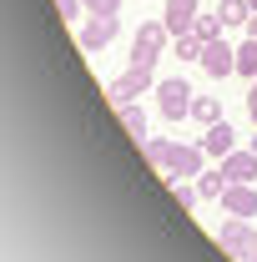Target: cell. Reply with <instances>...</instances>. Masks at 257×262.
<instances>
[{"instance_id": "6da1fadb", "label": "cell", "mask_w": 257, "mask_h": 262, "mask_svg": "<svg viewBox=\"0 0 257 262\" xmlns=\"http://www.w3.org/2000/svg\"><path fill=\"white\" fill-rule=\"evenodd\" d=\"M217 247H222V257L247 262V257L257 252V227H252V217H227L222 227H217Z\"/></svg>"}, {"instance_id": "7a4b0ae2", "label": "cell", "mask_w": 257, "mask_h": 262, "mask_svg": "<svg viewBox=\"0 0 257 262\" xmlns=\"http://www.w3.org/2000/svg\"><path fill=\"white\" fill-rule=\"evenodd\" d=\"M166 46H172L166 20H141V31H136V40H131V66H157Z\"/></svg>"}, {"instance_id": "3957f363", "label": "cell", "mask_w": 257, "mask_h": 262, "mask_svg": "<svg viewBox=\"0 0 257 262\" xmlns=\"http://www.w3.org/2000/svg\"><path fill=\"white\" fill-rule=\"evenodd\" d=\"M146 91H157V71H152V66H131L126 76H116V81L106 86L111 106H131V101H141Z\"/></svg>"}, {"instance_id": "277c9868", "label": "cell", "mask_w": 257, "mask_h": 262, "mask_svg": "<svg viewBox=\"0 0 257 262\" xmlns=\"http://www.w3.org/2000/svg\"><path fill=\"white\" fill-rule=\"evenodd\" d=\"M192 101H197V91L187 86V76H166V81H157V106H161L166 121L192 116Z\"/></svg>"}, {"instance_id": "5b68a950", "label": "cell", "mask_w": 257, "mask_h": 262, "mask_svg": "<svg viewBox=\"0 0 257 262\" xmlns=\"http://www.w3.org/2000/svg\"><path fill=\"white\" fill-rule=\"evenodd\" d=\"M116 31H121V20H116V15H91V20L81 26L76 40H81V51H86V56H101V51L116 40Z\"/></svg>"}, {"instance_id": "8992f818", "label": "cell", "mask_w": 257, "mask_h": 262, "mask_svg": "<svg viewBox=\"0 0 257 262\" xmlns=\"http://www.w3.org/2000/svg\"><path fill=\"white\" fill-rule=\"evenodd\" d=\"M202 71H207V76H217V81H227V76H232V71H237V51H232V46H227L222 35H217V40H207V46H202Z\"/></svg>"}, {"instance_id": "52a82bcc", "label": "cell", "mask_w": 257, "mask_h": 262, "mask_svg": "<svg viewBox=\"0 0 257 262\" xmlns=\"http://www.w3.org/2000/svg\"><path fill=\"white\" fill-rule=\"evenodd\" d=\"M202 157H207L202 141H197V146H182V141H177V146H172V162H166V182H172V177H182V182L202 177Z\"/></svg>"}, {"instance_id": "ba28073f", "label": "cell", "mask_w": 257, "mask_h": 262, "mask_svg": "<svg viewBox=\"0 0 257 262\" xmlns=\"http://www.w3.org/2000/svg\"><path fill=\"white\" fill-rule=\"evenodd\" d=\"M222 212H227V217H257V187H252V182H227Z\"/></svg>"}, {"instance_id": "9c48e42d", "label": "cell", "mask_w": 257, "mask_h": 262, "mask_svg": "<svg viewBox=\"0 0 257 262\" xmlns=\"http://www.w3.org/2000/svg\"><path fill=\"white\" fill-rule=\"evenodd\" d=\"M197 15H202V10H197V0H166V10H161V20H166L172 40L192 31V26H197Z\"/></svg>"}, {"instance_id": "30bf717a", "label": "cell", "mask_w": 257, "mask_h": 262, "mask_svg": "<svg viewBox=\"0 0 257 262\" xmlns=\"http://www.w3.org/2000/svg\"><path fill=\"white\" fill-rule=\"evenodd\" d=\"M202 151H207V157H227V151H237V131L227 126V116L202 131Z\"/></svg>"}, {"instance_id": "8fae6325", "label": "cell", "mask_w": 257, "mask_h": 262, "mask_svg": "<svg viewBox=\"0 0 257 262\" xmlns=\"http://www.w3.org/2000/svg\"><path fill=\"white\" fill-rule=\"evenodd\" d=\"M222 171H227V182H257V151L252 146H247V151H227Z\"/></svg>"}, {"instance_id": "7c38bea8", "label": "cell", "mask_w": 257, "mask_h": 262, "mask_svg": "<svg viewBox=\"0 0 257 262\" xmlns=\"http://www.w3.org/2000/svg\"><path fill=\"white\" fill-rule=\"evenodd\" d=\"M197 192H202V202H222L227 171H222V166H217V171H202V177H197Z\"/></svg>"}, {"instance_id": "4fadbf2b", "label": "cell", "mask_w": 257, "mask_h": 262, "mask_svg": "<svg viewBox=\"0 0 257 262\" xmlns=\"http://www.w3.org/2000/svg\"><path fill=\"white\" fill-rule=\"evenodd\" d=\"M172 146H177V141H166V136H146V141H141V157H146L152 166H161V171H166V162H172Z\"/></svg>"}, {"instance_id": "5bb4252c", "label": "cell", "mask_w": 257, "mask_h": 262, "mask_svg": "<svg viewBox=\"0 0 257 262\" xmlns=\"http://www.w3.org/2000/svg\"><path fill=\"white\" fill-rule=\"evenodd\" d=\"M116 116H121V126H126V136H136V141H146V111L131 101V106H116Z\"/></svg>"}, {"instance_id": "9a60e30c", "label": "cell", "mask_w": 257, "mask_h": 262, "mask_svg": "<svg viewBox=\"0 0 257 262\" xmlns=\"http://www.w3.org/2000/svg\"><path fill=\"white\" fill-rule=\"evenodd\" d=\"M217 15H222V26H247L252 0H222V5H217Z\"/></svg>"}, {"instance_id": "2e32d148", "label": "cell", "mask_w": 257, "mask_h": 262, "mask_svg": "<svg viewBox=\"0 0 257 262\" xmlns=\"http://www.w3.org/2000/svg\"><path fill=\"white\" fill-rule=\"evenodd\" d=\"M192 121H202V126L222 121V101H217V96H197L192 101Z\"/></svg>"}, {"instance_id": "e0dca14e", "label": "cell", "mask_w": 257, "mask_h": 262, "mask_svg": "<svg viewBox=\"0 0 257 262\" xmlns=\"http://www.w3.org/2000/svg\"><path fill=\"white\" fill-rule=\"evenodd\" d=\"M237 76H247V81L257 76V40H252V35L237 46Z\"/></svg>"}, {"instance_id": "ac0fdd59", "label": "cell", "mask_w": 257, "mask_h": 262, "mask_svg": "<svg viewBox=\"0 0 257 262\" xmlns=\"http://www.w3.org/2000/svg\"><path fill=\"white\" fill-rule=\"evenodd\" d=\"M172 56H182V61H202V35H177V40H172Z\"/></svg>"}, {"instance_id": "d6986e66", "label": "cell", "mask_w": 257, "mask_h": 262, "mask_svg": "<svg viewBox=\"0 0 257 262\" xmlns=\"http://www.w3.org/2000/svg\"><path fill=\"white\" fill-rule=\"evenodd\" d=\"M222 31H227L222 15H197V26H192V35H202V46H207V40H217Z\"/></svg>"}, {"instance_id": "ffe728a7", "label": "cell", "mask_w": 257, "mask_h": 262, "mask_svg": "<svg viewBox=\"0 0 257 262\" xmlns=\"http://www.w3.org/2000/svg\"><path fill=\"white\" fill-rule=\"evenodd\" d=\"M172 196H177V207H182V212H192L197 202H202V192H197V187H187L182 177H172Z\"/></svg>"}, {"instance_id": "44dd1931", "label": "cell", "mask_w": 257, "mask_h": 262, "mask_svg": "<svg viewBox=\"0 0 257 262\" xmlns=\"http://www.w3.org/2000/svg\"><path fill=\"white\" fill-rule=\"evenodd\" d=\"M86 15H121V0H86Z\"/></svg>"}, {"instance_id": "7402d4cb", "label": "cell", "mask_w": 257, "mask_h": 262, "mask_svg": "<svg viewBox=\"0 0 257 262\" xmlns=\"http://www.w3.org/2000/svg\"><path fill=\"white\" fill-rule=\"evenodd\" d=\"M81 10H86V0H56V15H61V20H76Z\"/></svg>"}, {"instance_id": "603a6c76", "label": "cell", "mask_w": 257, "mask_h": 262, "mask_svg": "<svg viewBox=\"0 0 257 262\" xmlns=\"http://www.w3.org/2000/svg\"><path fill=\"white\" fill-rule=\"evenodd\" d=\"M242 31H247V35H252V40H257V10H252V15H247V26H242Z\"/></svg>"}, {"instance_id": "cb8c5ba5", "label": "cell", "mask_w": 257, "mask_h": 262, "mask_svg": "<svg viewBox=\"0 0 257 262\" xmlns=\"http://www.w3.org/2000/svg\"><path fill=\"white\" fill-rule=\"evenodd\" d=\"M247 116H252V126H257V96L247 91Z\"/></svg>"}, {"instance_id": "d4e9b609", "label": "cell", "mask_w": 257, "mask_h": 262, "mask_svg": "<svg viewBox=\"0 0 257 262\" xmlns=\"http://www.w3.org/2000/svg\"><path fill=\"white\" fill-rule=\"evenodd\" d=\"M247 146H252V151H257V131H252V141H247Z\"/></svg>"}, {"instance_id": "484cf974", "label": "cell", "mask_w": 257, "mask_h": 262, "mask_svg": "<svg viewBox=\"0 0 257 262\" xmlns=\"http://www.w3.org/2000/svg\"><path fill=\"white\" fill-rule=\"evenodd\" d=\"M252 96H257V76H252Z\"/></svg>"}, {"instance_id": "4316f807", "label": "cell", "mask_w": 257, "mask_h": 262, "mask_svg": "<svg viewBox=\"0 0 257 262\" xmlns=\"http://www.w3.org/2000/svg\"><path fill=\"white\" fill-rule=\"evenodd\" d=\"M247 262H257V252H252V257H247Z\"/></svg>"}, {"instance_id": "83f0119b", "label": "cell", "mask_w": 257, "mask_h": 262, "mask_svg": "<svg viewBox=\"0 0 257 262\" xmlns=\"http://www.w3.org/2000/svg\"><path fill=\"white\" fill-rule=\"evenodd\" d=\"M252 10H257V0H252Z\"/></svg>"}]
</instances>
